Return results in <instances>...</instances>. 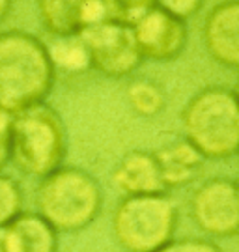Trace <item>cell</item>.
<instances>
[{"instance_id":"ffe728a7","label":"cell","mask_w":239,"mask_h":252,"mask_svg":"<svg viewBox=\"0 0 239 252\" xmlns=\"http://www.w3.org/2000/svg\"><path fill=\"white\" fill-rule=\"evenodd\" d=\"M9 129H11V114L0 108V172L9 162Z\"/></svg>"},{"instance_id":"d6986e66","label":"cell","mask_w":239,"mask_h":252,"mask_svg":"<svg viewBox=\"0 0 239 252\" xmlns=\"http://www.w3.org/2000/svg\"><path fill=\"white\" fill-rule=\"evenodd\" d=\"M153 6L181 21H187L200 11L204 0H153Z\"/></svg>"},{"instance_id":"30bf717a","label":"cell","mask_w":239,"mask_h":252,"mask_svg":"<svg viewBox=\"0 0 239 252\" xmlns=\"http://www.w3.org/2000/svg\"><path fill=\"white\" fill-rule=\"evenodd\" d=\"M202 37L207 54L215 62L238 69L239 65V2L222 0L207 13L202 27Z\"/></svg>"},{"instance_id":"7402d4cb","label":"cell","mask_w":239,"mask_h":252,"mask_svg":"<svg viewBox=\"0 0 239 252\" xmlns=\"http://www.w3.org/2000/svg\"><path fill=\"white\" fill-rule=\"evenodd\" d=\"M0 252H8V251H6V243H4V234H2V228H0Z\"/></svg>"},{"instance_id":"6da1fadb","label":"cell","mask_w":239,"mask_h":252,"mask_svg":"<svg viewBox=\"0 0 239 252\" xmlns=\"http://www.w3.org/2000/svg\"><path fill=\"white\" fill-rule=\"evenodd\" d=\"M56 81L49 49L25 30L0 32V108L15 114L43 103Z\"/></svg>"},{"instance_id":"5b68a950","label":"cell","mask_w":239,"mask_h":252,"mask_svg":"<svg viewBox=\"0 0 239 252\" xmlns=\"http://www.w3.org/2000/svg\"><path fill=\"white\" fill-rule=\"evenodd\" d=\"M179 209L169 192L122 196L112 213V234L125 252H155L172 241Z\"/></svg>"},{"instance_id":"2e32d148","label":"cell","mask_w":239,"mask_h":252,"mask_svg":"<svg viewBox=\"0 0 239 252\" xmlns=\"http://www.w3.org/2000/svg\"><path fill=\"white\" fill-rule=\"evenodd\" d=\"M23 206L25 194L19 181L0 172V228H6L15 217L21 215L25 211Z\"/></svg>"},{"instance_id":"4fadbf2b","label":"cell","mask_w":239,"mask_h":252,"mask_svg":"<svg viewBox=\"0 0 239 252\" xmlns=\"http://www.w3.org/2000/svg\"><path fill=\"white\" fill-rule=\"evenodd\" d=\"M2 234L8 252H58V232L35 211H23Z\"/></svg>"},{"instance_id":"ba28073f","label":"cell","mask_w":239,"mask_h":252,"mask_svg":"<svg viewBox=\"0 0 239 252\" xmlns=\"http://www.w3.org/2000/svg\"><path fill=\"white\" fill-rule=\"evenodd\" d=\"M133 36L140 51L142 60L170 62L185 51L189 32L187 23L151 6L135 21Z\"/></svg>"},{"instance_id":"277c9868","label":"cell","mask_w":239,"mask_h":252,"mask_svg":"<svg viewBox=\"0 0 239 252\" xmlns=\"http://www.w3.org/2000/svg\"><path fill=\"white\" fill-rule=\"evenodd\" d=\"M103 192L99 181L79 166H60L39 180L35 189V213L54 230L80 232L101 213Z\"/></svg>"},{"instance_id":"8fae6325","label":"cell","mask_w":239,"mask_h":252,"mask_svg":"<svg viewBox=\"0 0 239 252\" xmlns=\"http://www.w3.org/2000/svg\"><path fill=\"white\" fill-rule=\"evenodd\" d=\"M110 180L122 196L167 192L161 181L157 161L153 153L146 150H131L125 153L114 166Z\"/></svg>"},{"instance_id":"8992f818","label":"cell","mask_w":239,"mask_h":252,"mask_svg":"<svg viewBox=\"0 0 239 252\" xmlns=\"http://www.w3.org/2000/svg\"><path fill=\"white\" fill-rule=\"evenodd\" d=\"M84 45L88 65L108 79H124L142 63L133 28L118 19H103L79 34Z\"/></svg>"},{"instance_id":"44dd1931","label":"cell","mask_w":239,"mask_h":252,"mask_svg":"<svg viewBox=\"0 0 239 252\" xmlns=\"http://www.w3.org/2000/svg\"><path fill=\"white\" fill-rule=\"evenodd\" d=\"M11 6H13V0H0V23L8 17Z\"/></svg>"},{"instance_id":"9c48e42d","label":"cell","mask_w":239,"mask_h":252,"mask_svg":"<svg viewBox=\"0 0 239 252\" xmlns=\"http://www.w3.org/2000/svg\"><path fill=\"white\" fill-rule=\"evenodd\" d=\"M45 30L54 37L79 36L84 28L108 19L105 0H37Z\"/></svg>"},{"instance_id":"52a82bcc","label":"cell","mask_w":239,"mask_h":252,"mask_svg":"<svg viewBox=\"0 0 239 252\" xmlns=\"http://www.w3.org/2000/svg\"><path fill=\"white\" fill-rule=\"evenodd\" d=\"M191 219L207 237L232 239L239 232V189L232 178H209L189 200Z\"/></svg>"},{"instance_id":"5bb4252c","label":"cell","mask_w":239,"mask_h":252,"mask_svg":"<svg viewBox=\"0 0 239 252\" xmlns=\"http://www.w3.org/2000/svg\"><path fill=\"white\" fill-rule=\"evenodd\" d=\"M127 103L135 114L142 118H155L167 107V95L163 86L150 79H137L127 84Z\"/></svg>"},{"instance_id":"e0dca14e","label":"cell","mask_w":239,"mask_h":252,"mask_svg":"<svg viewBox=\"0 0 239 252\" xmlns=\"http://www.w3.org/2000/svg\"><path fill=\"white\" fill-rule=\"evenodd\" d=\"M105 4L112 19L133 25L142 13L153 6V0H105Z\"/></svg>"},{"instance_id":"ac0fdd59","label":"cell","mask_w":239,"mask_h":252,"mask_svg":"<svg viewBox=\"0 0 239 252\" xmlns=\"http://www.w3.org/2000/svg\"><path fill=\"white\" fill-rule=\"evenodd\" d=\"M155 252H222L221 247L211 239H200V237H181L172 239L165 247Z\"/></svg>"},{"instance_id":"9a60e30c","label":"cell","mask_w":239,"mask_h":252,"mask_svg":"<svg viewBox=\"0 0 239 252\" xmlns=\"http://www.w3.org/2000/svg\"><path fill=\"white\" fill-rule=\"evenodd\" d=\"M51 60H53L54 69L58 71V67L64 71H84L88 69V56L84 51V45L80 41L79 36L69 37H56L51 45H47Z\"/></svg>"},{"instance_id":"3957f363","label":"cell","mask_w":239,"mask_h":252,"mask_svg":"<svg viewBox=\"0 0 239 252\" xmlns=\"http://www.w3.org/2000/svg\"><path fill=\"white\" fill-rule=\"evenodd\" d=\"M68 152L66 127L49 103H37L11 114L9 161L35 180L64 166Z\"/></svg>"},{"instance_id":"7a4b0ae2","label":"cell","mask_w":239,"mask_h":252,"mask_svg":"<svg viewBox=\"0 0 239 252\" xmlns=\"http://www.w3.org/2000/svg\"><path fill=\"white\" fill-rule=\"evenodd\" d=\"M183 138L204 159H230L239 148V105L234 88L211 84L196 92L181 112Z\"/></svg>"},{"instance_id":"7c38bea8","label":"cell","mask_w":239,"mask_h":252,"mask_svg":"<svg viewBox=\"0 0 239 252\" xmlns=\"http://www.w3.org/2000/svg\"><path fill=\"white\" fill-rule=\"evenodd\" d=\"M165 190L181 189L191 185L204 168L205 159L196 152L185 138L174 140L170 144L153 152Z\"/></svg>"}]
</instances>
